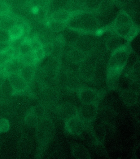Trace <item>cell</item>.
<instances>
[{"label":"cell","mask_w":140,"mask_h":159,"mask_svg":"<svg viewBox=\"0 0 140 159\" xmlns=\"http://www.w3.org/2000/svg\"><path fill=\"white\" fill-rule=\"evenodd\" d=\"M131 52L129 44L126 43L112 52L107 65V83L110 89L118 86L121 74L128 61Z\"/></svg>","instance_id":"1"},{"label":"cell","mask_w":140,"mask_h":159,"mask_svg":"<svg viewBox=\"0 0 140 159\" xmlns=\"http://www.w3.org/2000/svg\"><path fill=\"white\" fill-rule=\"evenodd\" d=\"M110 30L119 37L130 40L137 33V27L130 16L124 11H121L110 26Z\"/></svg>","instance_id":"2"},{"label":"cell","mask_w":140,"mask_h":159,"mask_svg":"<svg viewBox=\"0 0 140 159\" xmlns=\"http://www.w3.org/2000/svg\"><path fill=\"white\" fill-rule=\"evenodd\" d=\"M67 26L74 30L92 31L98 27L96 18L91 14L79 12L73 16Z\"/></svg>","instance_id":"3"},{"label":"cell","mask_w":140,"mask_h":159,"mask_svg":"<svg viewBox=\"0 0 140 159\" xmlns=\"http://www.w3.org/2000/svg\"><path fill=\"white\" fill-rule=\"evenodd\" d=\"M78 98L82 104L99 103L104 95V92L83 86L77 93Z\"/></svg>","instance_id":"4"},{"label":"cell","mask_w":140,"mask_h":159,"mask_svg":"<svg viewBox=\"0 0 140 159\" xmlns=\"http://www.w3.org/2000/svg\"><path fill=\"white\" fill-rule=\"evenodd\" d=\"M85 123L78 116L65 121L64 129L65 132L70 135H81L85 129Z\"/></svg>","instance_id":"5"},{"label":"cell","mask_w":140,"mask_h":159,"mask_svg":"<svg viewBox=\"0 0 140 159\" xmlns=\"http://www.w3.org/2000/svg\"><path fill=\"white\" fill-rule=\"evenodd\" d=\"M37 125L39 139L42 142L46 143L50 141L53 137L55 129L53 121L50 118H45L41 120Z\"/></svg>","instance_id":"6"},{"label":"cell","mask_w":140,"mask_h":159,"mask_svg":"<svg viewBox=\"0 0 140 159\" xmlns=\"http://www.w3.org/2000/svg\"><path fill=\"white\" fill-rule=\"evenodd\" d=\"M56 113L59 119L65 121L78 116V108L70 102H63L56 107Z\"/></svg>","instance_id":"7"},{"label":"cell","mask_w":140,"mask_h":159,"mask_svg":"<svg viewBox=\"0 0 140 159\" xmlns=\"http://www.w3.org/2000/svg\"><path fill=\"white\" fill-rule=\"evenodd\" d=\"M82 104L78 109V116L85 123L93 122L98 116L99 103Z\"/></svg>","instance_id":"8"},{"label":"cell","mask_w":140,"mask_h":159,"mask_svg":"<svg viewBox=\"0 0 140 159\" xmlns=\"http://www.w3.org/2000/svg\"><path fill=\"white\" fill-rule=\"evenodd\" d=\"M85 60L80 64L79 74L83 80L87 82H91L93 81L95 77L96 67L93 64L87 62Z\"/></svg>","instance_id":"9"},{"label":"cell","mask_w":140,"mask_h":159,"mask_svg":"<svg viewBox=\"0 0 140 159\" xmlns=\"http://www.w3.org/2000/svg\"><path fill=\"white\" fill-rule=\"evenodd\" d=\"M122 100L127 106H133L139 101V93L131 89H123L120 91Z\"/></svg>","instance_id":"10"},{"label":"cell","mask_w":140,"mask_h":159,"mask_svg":"<svg viewBox=\"0 0 140 159\" xmlns=\"http://www.w3.org/2000/svg\"><path fill=\"white\" fill-rule=\"evenodd\" d=\"M9 82L14 91L21 93L27 89L28 83L19 73L10 74L7 75Z\"/></svg>","instance_id":"11"},{"label":"cell","mask_w":140,"mask_h":159,"mask_svg":"<svg viewBox=\"0 0 140 159\" xmlns=\"http://www.w3.org/2000/svg\"><path fill=\"white\" fill-rule=\"evenodd\" d=\"M25 64L20 56L15 57L3 66V70L6 75L19 73Z\"/></svg>","instance_id":"12"},{"label":"cell","mask_w":140,"mask_h":159,"mask_svg":"<svg viewBox=\"0 0 140 159\" xmlns=\"http://www.w3.org/2000/svg\"><path fill=\"white\" fill-rule=\"evenodd\" d=\"M63 86L68 92L77 93L81 88H82L83 86L76 75L70 74L66 75Z\"/></svg>","instance_id":"13"},{"label":"cell","mask_w":140,"mask_h":159,"mask_svg":"<svg viewBox=\"0 0 140 159\" xmlns=\"http://www.w3.org/2000/svg\"><path fill=\"white\" fill-rule=\"evenodd\" d=\"M79 12V11H69L67 10L57 11L50 16V20L68 24L72 17Z\"/></svg>","instance_id":"14"},{"label":"cell","mask_w":140,"mask_h":159,"mask_svg":"<svg viewBox=\"0 0 140 159\" xmlns=\"http://www.w3.org/2000/svg\"><path fill=\"white\" fill-rule=\"evenodd\" d=\"M86 54L79 49L73 47L68 53V60L72 64H80L86 59Z\"/></svg>","instance_id":"15"},{"label":"cell","mask_w":140,"mask_h":159,"mask_svg":"<svg viewBox=\"0 0 140 159\" xmlns=\"http://www.w3.org/2000/svg\"><path fill=\"white\" fill-rule=\"evenodd\" d=\"M15 57H16L15 50L14 47L11 45L0 50V68L4 66Z\"/></svg>","instance_id":"16"},{"label":"cell","mask_w":140,"mask_h":159,"mask_svg":"<svg viewBox=\"0 0 140 159\" xmlns=\"http://www.w3.org/2000/svg\"><path fill=\"white\" fill-rule=\"evenodd\" d=\"M73 45V47L79 49L87 54L91 50L93 44L92 40L89 38L82 37L77 39Z\"/></svg>","instance_id":"17"},{"label":"cell","mask_w":140,"mask_h":159,"mask_svg":"<svg viewBox=\"0 0 140 159\" xmlns=\"http://www.w3.org/2000/svg\"><path fill=\"white\" fill-rule=\"evenodd\" d=\"M72 153L74 158L78 159H90V153L86 148L80 144H74L72 147Z\"/></svg>","instance_id":"18"},{"label":"cell","mask_w":140,"mask_h":159,"mask_svg":"<svg viewBox=\"0 0 140 159\" xmlns=\"http://www.w3.org/2000/svg\"><path fill=\"white\" fill-rule=\"evenodd\" d=\"M35 71V64H26L19 72L26 83H31L33 79Z\"/></svg>","instance_id":"19"},{"label":"cell","mask_w":140,"mask_h":159,"mask_svg":"<svg viewBox=\"0 0 140 159\" xmlns=\"http://www.w3.org/2000/svg\"><path fill=\"white\" fill-rule=\"evenodd\" d=\"M10 41H15L20 40L23 36L25 32L24 27L21 25H14L8 30Z\"/></svg>","instance_id":"20"},{"label":"cell","mask_w":140,"mask_h":159,"mask_svg":"<svg viewBox=\"0 0 140 159\" xmlns=\"http://www.w3.org/2000/svg\"><path fill=\"white\" fill-rule=\"evenodd\" d=\"M120 37L117 35L112 36L108 38L106 42L107 48L110 51L113 52L121 46V39Z\"/></svg>","instance_id":"21"},{"label":"cell","mask_w":140,"mask_h":159,"mask_svg":"<svg viewBox=\"0 0 140 159\" xmlns=\"http://www.w3.org/2000/svg\"><path fill=\"white\" fill-rule=\"evenodd\" d=\"M30 39H26L20 43L18 48L19 56L22 57L32 52Z\"/></svg>","instance_id":"22"},{"label":"cell","mask_w":140,"mask_h":159,"mask_svg":"<svg viewBox=\"0 0 140 159\" xmlns=\"http://www.w3.org/2000/svg\"><path fill=\"white\" fill-rule=\"evenodd\" d=\"M67 24L60 21L49 20L48 25L50 30L54 32H59L63 31L66 27Z\"/></svg>","instance_id":"23"},{"label":"cell","mask_w":140,"mask_h":159,"mask_svg":"<svg viewBox=\"0 0 140 159\" xmlns=\"http://www.w3.org/2000/svg\"><path fill=\"white\" fill-rule=\"evenodd\" d=\"M26 125L30 127H35L39 123V118L33 113H30L26 115L25 118Z\"/></svg>","instance_id":"24"},{"label":"cell","mask_w":140,"mask_h":159,"mask_svg":"<svg viewBox=\"0 0 140 159\" xmlns=\"http://www.w3.org/2000/svg\"><path fill=\"white\" fill-rule=\"evenodd\" d=\"M103 0H86L85 5L88 10L95 11L99 8Z\"/></svg>","instance_id":"25"},{"label":"cell","mask_w":140,"mask_h":159,"mask_svg":"<svg viewBox=\"0 0 140 159\" xmlns=\"http://www.w3.org/2000/svg\"><path fill=\"white\" fill-rule=\"evenodd\" d=\"M20 57L25 65L37 64V62L34 56L33 52L25 56Z\"/></svg>","instance_id":"26"},{"label":"cell","mask_w":140,"mask_h":159,"mask_svg":"<svg viewBox=\"0 0 140 159\" xmlns=\"http://www.w3.org/2000/svg\"><path fill=\"white\" fill-rule=\"evenodd\" d=\"M33 53L34 56L35 60L37 63L39 62L40 61L42 60L45 56V53L43 48L42 47L39 48L34 50Z\"/></svg>","instance_id":"27"},{"label":"cell","mask_w":140,"mask_h":159,"mask_svg":"<svg viewBox=\"0 0 140 159\" xmlns=\"http://www.w3.org/2000/svg\"><path fill=\"white\" fill-rule=\"evenodd\" d=\"M10 128V123L6 118L0 120V133H5L8 132Z\"/></svg>","instance_id":"28"},{"label":"cell","mask_w":140,"mask_h":159,"mask_svg":"<svg viewBox=\"0 0 140 159\" xmlns=\"http://www.w3.org/2000/svg\"><path fill=\"white\" fill-rule=\"evenodd\" d=\"M31 113L35 115L38 118H43L45 114V108L42 106H37L32 109Z\"/></svg>","instance_id":"29"},{"label":"cell","mask_w":140,"mask_h":159,"mask_svg":"<svg viewBox=\"0 0 140 159\" xmlns=\"http://www.w3.org/2000/svg\"><path fill=\"white\" fill-rule=\"evenodd\" d=\"M16 25L15 21L11 19L3 20L0 22V29L8 30L14 25Z\"/></svg>","instance_id":"30"},{"label":"cell","mask_w":140,"mask_h":159,"mask_svg":"<svg viewBox=\"0 0 140 159\" xmlns=\"http://www.w3.org/2000/svg\"><path fill=\"white\" fill-rule=\"evenodd\" d=\"M10 41L8 31L0 29V43H9Z\"/></svg>","instance_id":"31"},{"label":"cell","mask_w":140,"mask_h":159,"mask_svg":"<svg viewBox=\"0 0 140 159\" xmlns=\"http://www.w3.org/2000/svg\"><path fill=\"white\" fill-rule=\"evenodd\" d=\"M30 42L31 47H32L33 51L39 48L42 47L43 45H42V43L40 41V40L37 37L30 39Z\"/></svg>","instance_id":"32"},{"label":"cell","mask_w":140,"mask_h":159,"mask_svg":"<svg viewBox=\"0 0 140 159\" xmlns=\"http://www.w3.org/2000/svg\"><path fill=\"white\" fill-rule=\"evenodd\" d=\"M10 12L9 6L6 2H0V16H6Z\"/></svg>","instance_id":"33"},{"label":"cell","mask_w":140,"mask_h":159,"mask_svg":"<svg viewBox=\"0 0 140 159\" xmlns=\"http://www.w3.org/2000/svg\"><path fill=\"white\" fill-rule=\"evenodd\" d=\"M7 75L5 74L3 70H0V88L3 85L6 81Z\"/></svg>","instance_id":"34"}]
</instances>
